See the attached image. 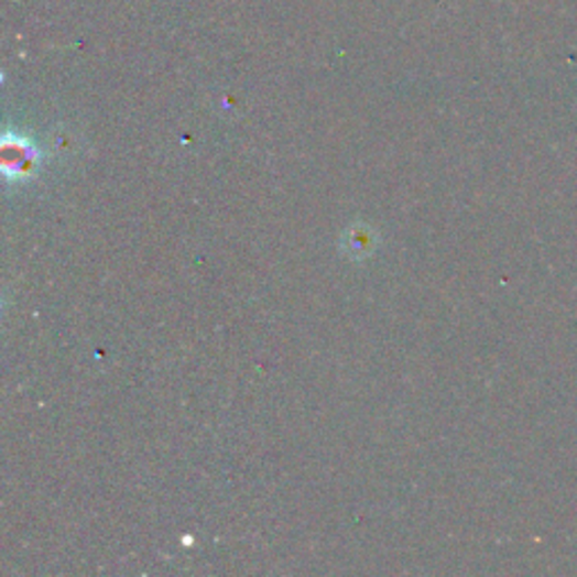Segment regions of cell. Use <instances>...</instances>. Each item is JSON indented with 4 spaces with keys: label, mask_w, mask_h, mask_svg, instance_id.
Returning <instances> with one entry per match:
<instances>
[{
    "label": "cell",
    "mask_w": 577,
    "mask_h": 577,
    "mask_svg": "<svg viewBox=\"0 0 577 577\" xmlns=\"http://www.w3.org/2000/svg\"><path fill=\"white\" fill-rule=\"evenodd\" d=\"M3 161L8 176H25L34 167V163H39V152L21 140H17L14 144H10L8 140Z\"/></svg>",
    "instance_id": "6da1fadb"
}]
</instances>
